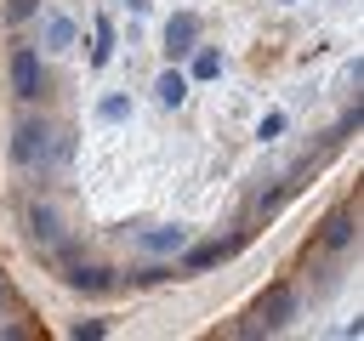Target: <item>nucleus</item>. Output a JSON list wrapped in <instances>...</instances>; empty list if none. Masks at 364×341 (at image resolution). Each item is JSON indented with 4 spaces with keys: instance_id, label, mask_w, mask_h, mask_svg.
Listing matches in <instances>:
<instances>
[{
    "instance_id": "nucleus-1",
    "label": "nucleus",
    "mask_w": 364,
    "mask_h": 341,
    "mask_svg": "<svg viewBox=\"0 0 364 341\" xmlns=\"http://www.w3.org/2000/svg\"><path fill=\"white\" fill-rule=\"evenodd\" d=\"M51 136H57V131H51L46 119H23V125H17V136H11V159H17V165H28V170H34V165H46V159H51V148H57Z\"/></svg>"
},
{
    "instance_id": "nucleus-2",
    "label": "nucleus",
    "mask_w": 364,
    "mask_h": 341,
    "mask_svg": "<svg viewBox=\"0 0 364 341\" xmlns=\"http://www.w3.org/2000/svg\"><path fill=\"white\" fill-rule=\"evenodd\" d=\"M11 91H17L23 102L40 97V51H34V45H17V51H11Z\"/></svg>"
},
{
    "instance_id": "nucleus-3",
    "label": "nucleus",
    "mask_w": 364,
    "mask_h": 341,
    "mask_svg": "<svg viewBox=\"0 0 364 341\" xmlns=\"http://www.w3.org/2000/svg\"><path fill=\"white\" fill-rule=\"evenodd\" d=\"M290 313H296V290H290V284H273V290L256 301V313H250V318H256V330H279Z\"/></svg>"
},
{
    "instance_id": "nucleus-4",
    "label": "nucleus",
    "mask_w": 364,
    "mask_h": 341,
    "mask_svg": "<svg viewBox=\"0 0 364 341\" xmlns=\"http://www.w3.org/2000/svg\"><path fill=\"white\" fill-rule=\"evenodd\" d=\"M193 45H199V17H193V11H176V17L165 23V51H171V57H188Z\"/></svg>"
},
{
    "instance_id": "nucleus-5",
    "label": "nucleus",
    "mask_w": 364,
    "mask_h": 341,
    "mask_svg": "<svg viewBox=\"0 0 364 341\" xmlns=\"http://www.w3.org/2000/svg\"><path fill=\"white\" fill-rule=\"evenodd\" d=\"M154 91H159L165 108H182V102H188V74H182V68H165V74L154 80Z\"/></svg>"
},
{
    "instance_id": "nucleus-6",
    "label": "nucleus",
    "mask_w": 364,
    "mask_h": 341,
    "mask_svg": "<svg viewBox=\"0 0 364 341\" xmlns=\"http://www.w3.org/2000/svg\"><path fill=\"white\" fill-rule=\"evenodd\" d=\"M28 233H34V244H57V239H63L57 210H51V205H34V210H28Z\"/></svg>"
},
{
    "instance_id": "nucleus-7",
    "label": "nucleus",
    "mask_w": 364,
    "mask_h": 341,
    "mask_svg": "<svg viewBox=\"0 0 364 341\" xmlns=\"http://www.w3.org/2000/svg\"><path fill=\"white\" fill-rule=\"evenodd\" d=\"M222 256H228V244H222V239H205V244H193V250L182 256V273H205V267H216Z\"/></svg>"
},
{
    "instance_id": "nucleus-8",
    "label": "nucleus",
    "mask_w": 364,
    "mask_h": 341,
    "mask_svg": "<svg viewBox=\"0 0 364 341\" xmlns=\"http://www.w3.org/2000/svg\"><path fill=\"white\" fill-rule=\"evenodd\" d=\"M46 45H51V51H68V45H74V17L46 11Z\"/></svg>"
},
{
    "instance_id": "nucleus-9",
    "label": "nucleus",
    "mask_w": 364,
    "mask_h": 341,
    "mask_svg": "<svg viewBox=\"0 0 364 341\" xmlns=\"http://www.w3.org/2000/svg\"><path fill=\"white\" fill-rule=\"evenodd\" d=\"M142 244H148V250H159V256H171V250H182V244H188V227H148V233H142Z\"/></svg>"
},
{
    "instance_id": "nucleus-10",
    "label": "nucleus",
    "mask_w": 364,
    "mask_h": 341,
    "mask_svg": "<svg viewBox=\"0 0 364 341\" xmlns=\"http://www.w3.org/2000/svg\"><path fill=\"white\" fill-rule=\"evenodd\" d=\"M63 278H68L74 290H102V284H108V273H102V267H85V261H68Z\"/></svg>"
},
{
    "instance_id": "nucleus-11",
    "label": "nucleus",
    "mask_w": 364,
    "mask_h": 341,
    "mask_svg": "<svg viewBox=\"0 0 364 341\" xmlns=\"http://www.w3.org/2000/svg\"><path fill=\"white\" fill-rule=\"evenodd\" d=\"M216 74H222V51L193 45V80H216Z\"/></svg>"
},
{
    "instance_id": "nucleus-12",
    "label": "nucleus",
    "mask_w": 364,
    "mask_h": 341,
    "mask_svg": "<svg viewBox=\"0 0 364 341\" xmlns=\"http://www.w3.org/2000/svg\"><path fill=\"white\" fill-rule=\"evenodd\" d=\"M347 239H353V216H347V210H336V216L324 222V244H330V250H341Z\"/></svg>"
},
{
    "instance_id": "nucleus-13",
    "label": "nucleus",
    "mask_w": 364,
    "mask_h": 341,
    "mask_svg": "<svg viewBox=\"0 0 364 341\" xmlns=\"http://www.w3.org/2000/svg\"><path fill=\"white\" fill-rule=\"evenodd\" d=\"M114 57V28H108V17H97V45H91V68H102Z\"/></svg>"
},
{
    "instance_id": "nucleus-14",
    "label": "nucleus",
    "mask_w": 364,
    "mask_h": 341,
    "mask_svg": "<svg viewBox=\"0 0 364 341\" xmlns=\"http://www.w3.org/2000/svg\"><path fill=\"white\" fill-rule=\"evenodd\" d=\"M125 114H131V102H125V97H102V108H97V119H108V125H119Z\"/></svg>"
},
{
    "instance_id": "nucleus-15",
    "label": "nucleus",
    "mask_w": 364,
    "mask_h": 341,
    "mask_svg": "<svg viewBox=\"0 0 364 341\" xmlns=\"http://www.w3.org/2000/svg\"><path fill=\"white\" fill-rule=\"evenodd\" d=\"M74 335H80V341H85V335L97 341V335H108V324H102V318H80V324H74Z\"/></svg>"
},
{
    "instance_id": "nucleus-16",
    "label": "nucleus",
    "mask_w": 364,
    "mask_h": 341,
    "mask_svg": "<svg viewBox=\"0 0 364 341\" xmlns=\"http://www.w3.org/2000/svg\"><path fill=\"white\" fill-rule=\"evenodd\" d=\"M279 131H284V114H267V119L256 125V136H262V142H267V136H279Z\"/></svg>"
},
{
    "instance_id": "nucleus-17",
    "label": "nucleus",
    "mask_w": 364,
    "mask_h": 341,
    "mask_svg": "<svg viewBox=\"0 0 364 341\" xmlns=\"http://www.w3.org/2000/svg\"><path fill=\"white\" fill-rule=\"evenodd\" d=\"M125 6H131V11H148V6H154V0H125Z\"/></svg>"
},
{
    "instance_id": "nucleus-18",
    "label": "nucleus",
    "mask_w": 364,
    "mask_h": 341,
    "mask_svg": "<svg viewBox=\"0 0 364 341\" xmlns=\"http://www.w3.org/2000/svg\"><path fill=\"white\" fill-rule=\"evenodd\" d=\"M6 301H11V284H6V278H0V307H6Z\"/></svg>"
},
{
    "instance_id": "nucleus-19",
    "label": "nucleus",
    "mask_w": 364,
    "mask_h": 341,
    "mask_svg": "<svg viewBox=\"0 0 364 341\" xmlns=\"http://www.w3.org/2000/svg\"><path fill=\"white\" fill-rule=\"evenodd\" d=\"M284 6H290V0H284Z\"/></svg>"
}]
</instances>
